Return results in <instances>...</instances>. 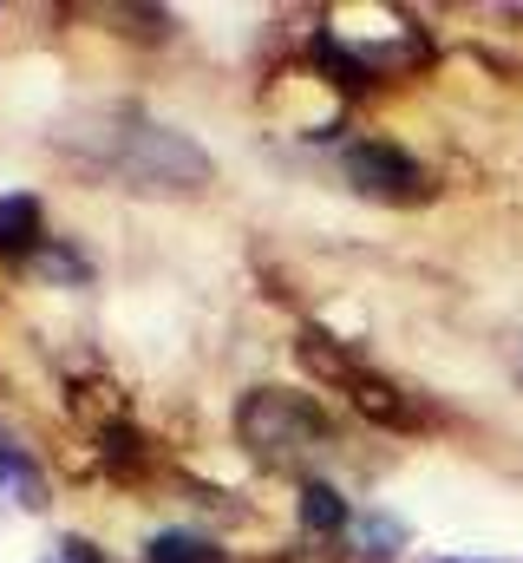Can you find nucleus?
Masks as SVG:
<instances>
[{"mask_svg": "<svg viewBox=\"0 0 523 563\" xmlns=\"http://www.w3.org/2000/svg\"><path fill=\"white\" fill-rule=\"evenodd\" d=\"M86 151L137 190H197L210 177V157L183 132H170L157 119H137V112H105V132H92Z\"/></svg>", "mask_w": 523, "mask_h": 563, "instance_id": "obj_1", "label": "nucleus"}, {"mask_svg": "<svg viewBox=\"0 0 523 563\" xmlns=\"http://www.w3.org/2000/svg\"><path fill=\"white\" fill-rule=\"evenodd\" d=\"M236 439L256 452L262 465L301 472V465H314V459L334 452V420L308 394H294V387H256L236 407Z\"/></svg>", "mask_w": 523, "mask_h": 563, "instance_id": "obj_2", "label": "nucleus"}, {"mask_svg": "<svg viewBox=\"0 0 523 563\" xmlns=\"http://www.w3.org/2000/svg\"><path fill=\"white\" fill-rule=\"evenodd\" d=\"M301 361L334 387V394H347L367 420H380V426H399V432H412L419 426V407L392 387L387 374H374L360 354H347L341 341H327V334H301Z\"/></svg>", "mask_w": 523, "mask_h": 563, "instance_id": "obj_3", "label": "nucleus"}, {"mask_svg": "<svg viewBox=\"0 0 523 563\" xmlns=\"http://www.w3.org/2000/svg\"><path fill=\"white\" fill-rule=\"evenodd\" d=\"M341 170H347V184H354L360 197H380V203H419V197L432 190L425 164H419V157H405V151H399V144H387V139L347 144Z\"/></svg>", "mask_w": 523, "mask_h": 563, "instance_id": "obj_4", "label": "nucleus"}, {"mask_svg": "<svg viewBox=\"0 0 523 563\" xmlns=\"http://www.w3.org/2000/svg\"><path fill=\"white\" fill-rule=\"evenodd\" d=\"M0 492H7V498H20L26 511H40V505H46V478H40V465H33V459H26V445H20V439H7V432H0Z\"/></svg>", "mask_w": 523, "mask_h": 563, "instance_id": "obj_5", "label": "nucleus"}, {"mask_svg": "<svg viewBox=\"0 0 523 563\" xmlns=\"http://www.w3.org/2000/svg\"><path fill=\"white\" fill-rule=\"evenodd\" d=\"M301 525H308V538L347 531V498H341L327 478H308V485H301Z\"/></svg>", "mask_w": 523, "mask_h": 563, "instance_id": "obj_6", "label": "nucleus"}, {"mask_svg": "<svg viewBox=\"0 0 523 563\" xmlns=\"http://www.w3.org/2000/svg\"><path fill=\"white\" fill-rule=\"evenodd\" d=\"M40 243V203L33 197H0V256H20Z\"/></svg>", "mask_w": 523, "mask_h": 563, "instance_id": "obj_7", "label": "nucleus"}, {"mask_svg": "<svg viewBox=\"0 0 523 563\" xmlns=\"http://www.w3.org/2000/svg\"><path fill=\"white\" fill-rule=\"evenodd\" d=\"M144 563H223V551L210 538H197V531H157L144 544Z\"/></svg>", "mask_w": 523, "mask_h": 563, "instance_id": "obj_8", "label": "nucleus"}, {"mask_svg": "<svg viewBox=\"0 0 523 563\" xmlns=\"http://www.w3.org/2000/svg\"><path fill=\"white\" fill-rule=\"evenodd\" d=\"M354 544H360V558H399V544H405V525L387 518V511H367L360 525H354Z\"/></svg>", "mask_w": 523, "mask_h": 563, "instance_id": "obj_9", "label": "nucleus"}, {"mask_svg": "<svg viewBox=\"0 0 523 563\" xmlns=\"http://www.w3.org/2000/svg\"><path fill=\"white\" fill-rule=\"evenodd\" d=\"M46 563H105V558H99L92 544H79V538H66V544H59V551H53Z\"/></svg>", "mask_w": 523, "mask_h": 563, "instance_id": "obj_10", "label": "nucleus"}]
</instances>
